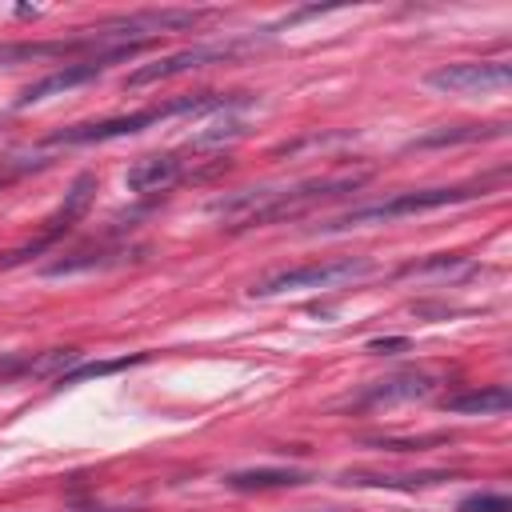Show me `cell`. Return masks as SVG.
Listing matches in <instances>:
<instances>
[{"label":"cell","instance_id":"1","mask_svg":"<svg viewBox=\"0 0 512 512\" xmlns=\"http://www.w3.org/2000/svg\"><path fill=\"white\" fill-rule=\"evenodd\" d=\"M368 176H328V180H300V184H272V188H244L236 196H220L212 200L216 216L236 220V228H252V224H268V220H292L300 212H308L320 200L356 192Z\"/></svg>","mask_w":512,"mask_h":512},{"label":"cell","instance_id":"2","mask_svg":"<svg viewBox=\"0 0 512 512\" xmlns=\"http://www.w3.org/2000/svg\"><path fill=\"white\" fill-rule=\"evenodd\" d=\"M244 104V96H228V92H188V96H176V100H164V104H152V108H140V112H128V116H108V120H88V124H68L60 132L48 136L52 148H72V144H100V140H116V136H136L168 116H196V112H228Z\"/></svg>","mask_w":512,"mask_h":512},{"label":"cell","instance_id":"3","mask_svg":"<svg viewBox=\"0 0 512 512\" xmlns=\"http://www.w3.org/2000/svg\"><path fill=\"white\" fill-rule=\"evenodd\" d=\"M492 192V180H472V184H444V188H412V192H396L388 200H376V204H360L328 224H320V232H344V228H356V224H388V220H400V216H416V212H432V208H444V204H460V200H476V196H488Z\"/></svg>","mask_w":512,"mask_h":512},{"label":"cell","instance_id":"4","mask_svg":"<svg viewBox=\"0 0 512 512\" xmlns=\"http://www.w3.org/2000/svg\"><path fill=\"white\" fill-rule=\"evenodd\" d=\"M372 260L368 256H340V260H324V264H300V268H280L260 276L248 296L268 300V296H288V292H312V288H344L356 284L364 276H372Z\"/></svg>","mask_w":512,"mask_h":512},{"label":"cell","instance_id":"5","mask_svg":"<svg viewBox=\"0 0 512 512\" xmlns=\"http://www.w3.org/2000/svg\"><path fill=\"white\" fill-rule=\"evenodd\" d=\"M140 48L148 44H120V48H108L100 44L88 28L84 36H72V40H20V44H0V64H36V60H96V56H112V60H132Z\"/></svg>","mask_w":512,"mask_h":512},{"label":"cell","instance_id":"6","mask_svg":"<svg viewBox=\"0 0 512 512\" xmlns=\"http://www.w3.org/2000/svg\"><path fill=\"white\" fill-rule=\"evenodd\" d=\"M512 80V64L504 60H456V64H440L428 72V88L448 92V96H484L496 88H508Z\"/></svg>","mask_w":512,"mask_h":512},{"label":"cell","instance_id":"7","mask_svg":"<svg viewBox=\"0 0 512 512\" xmlns=\"http://www.w3.org/2000/svg\"><path fill=\"white\" fill-rule=\"evenodd\" d=\"M248 44L256 40H224V44H192L184 52H172L164 60H152V64H140L128 72V88H140V84H152V80H168V76H180V72H196V68H208V64H224L232 56H240Z\"/></svg>","mask_w":512,"mask_h":512},{"label":"cell","instance_id":"8","mask_svg":"<svg viewBox=\"0 0 512 512\" xmlns=\"http://www.w3.org/2000/svg\"><path fill=\"white\" fill-rule=\"evenodd\" d=\"M192 164H196V160H184L180 152L140 156L136 164H128L124 184H128V192H136V196H156V192H168V188H176L180 180H188V176H192Z\"/></svg>","mask_w":512,"mask_h":512},{"label":"cell","instance_id":"9","mask_svg":"<svg viewBox=\"0 0 512 512\" xmlns=\"http://www.w3.org/2000/svg\"><path fill=\"white\" fill-rule=\"evenodd\" d=\"M108 64H112V56H96V60H76V64H64V68H56V72H48V76L32 80V84H28V88L16 96V108L40 104V100L60 96V92H68V88H80V84L96 80V76H100Z\"/></svg>","mask_w":512,"mask_h":512},{"label":"cell","instance_id":"10","mask_svg":"<svg viewBox=\"0 0 512 512\" xmlns=\"http://www.w3.org/2000/svg\"><path fill=\"white\" fill-rule=\"evenodd\" d=\"M80 364V348H48V352H24L0 360V380L12 376H36V380H60Z\"/></svg>","mask_w":512,"mask_h":512},{"label":"cell","instance_id":"11","mask_svg":"<svg viewBox=\"0 0 512 512\" xmlns=\"http://www.w3.org/2000/svg\"><path fill=\"white\" fill-rule=\"evenodd\" d=\"M144 248H128V244H100V248H80V252H68L52 264H44V276H72V272H100V268H116V264H132L140 260Z\"/></svg>","mask_w":512,"mask_h":512},{"label":"cell","instance_id":"12","mask_svg":"<svg viewBox=\"0 0 512 512\" xmlns=\"http://www.w3.org/2000/svg\"><path fill=\"white\" fill-rule=\"evenodd\" d=\"M432 380L424 372H396L388 380H372L364 392H356V408H380V404H396V400H416L428 396Z\"/></svg>","mask_w":512,"mask_h":512},{"label":"cell","instance_id":"13","mask_svg":"<svg viewBox=\"0 0 512 512\" xmlns=\"http://www.w3.org/2000/svg\"><path fill=\"white\" fill-rule=\"evenodd\" d=\"M92 192H96V176H92V172H80V176L72 180V188L64 192V204H60V208L48 216V228H44L40 236L52 244L60 232H68V228H72V224H76V220L88 212V204H92Z\"/></svg>","mask_w":512,"mask_h":512},{"label":"cell","instance_id":"14","mask_svg":"<svg viewBox=\"0 0 512 512\" xmlns=\"http://www.w3.org/2000/svg\"><path fill=\"white\" fill-rule=\"evenodd\" d=\"M512 396L504 384H488V388H468L460 396H448L444 400V412H456V416H500L508 412Z\"/></svg>","mask_w":512,"mask_h":512},{"label":"cell","instance_id":"15","mask_svg":"<svg viewBox=\"0 0 512 512\" xmlns=\"http://www.w3.org/2000/svg\"><path fill=\"white\" fill-rule=\"evenodd\" d=\"M308 472L300 468H244V472H228L224 484L236 492H264V488H296L304 484Z\"/></svg>","mask_w":512,"mask_h":512},{"label":"cell","instance_id":"16","mask_svg":"<svg viewBox=\"0 0 512 512\" xmlns=\"http://www.w3.org/2000/svg\"><path fill=\"white\" fill-rule=\"evenodd\" d=\"M344 484H360V488H428L440 480H452V472H344Z\"/></svg>","mask_w":512,"mask_h":512},{"label":"cell","instance_id":"17","mask_svg":"<svg viewBox=\"0 0 512 512\" xmlns=\"http://www.w3.org/2000/svg\"><path fill=\"white\" fill-rule=\"evenodd\" d=\"M508 124H452V128H436L416 136L408 148H444V144H472V140H488V136H504Z\"/></svg>","mask_w":512,"mask_h":512},{"label":"cell","instance_id":"18","mask_svg":"<svg viewBox=\"0 0 512 512\" xmlns=\"http://www.w3.org/2000/svg\"><path fill=\"white\" fill-rule=\"evenodd\" d=\"M148 352H136V356H120V360H96V364H76L72 372L60 376V384H76V380H92V376H108V372H120V368H132V364H144Z\"/></svg>","mask_w":512,"mask_h":512},{"label":"cell","instance_id":"19","mask_svg":"<svg viewBox=\"0 0 512 512\" xmlns=\"http://www.w3.org/2000/svg\"><path fill=\"white\" fill-rule=\"evenodd\" d=\"M456 512H512V500L504 492H472L456 504Z\"/></svg>","mask_w":512,"mask_h":512},{"label":"cell","instance_id":"20","mask_svg":"<svg viewBox=\"0 0 512 512\" xmlns=\"http://www.w3.org/2000/svg\"><path fill=\"white\" fill-rule=\"evenodd\" d=\"M400 348H408L404 336H388V340H372V344H368V352H376V356H384V352H400Z\"/></svg>","mask_w":512,"mask_h":512},{"label":"cell","instance_id":"21","mask_svg":"<svg viewBox=\"0 0 512 512\" xmlns=\"http://www.w3.org/2000/svg\"><path fill=\"white\" fill-rule=\"evenodd\" d=\"M304 512H336V508H304Z\"/></svg>","mask_w":512,"mask_h":512}]
</instances>
